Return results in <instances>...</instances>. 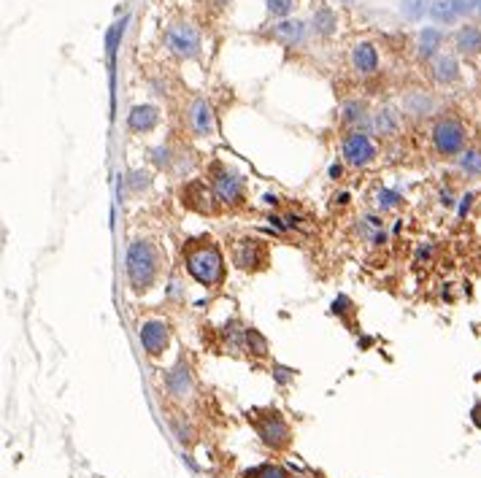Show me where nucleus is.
I'll use <instances>...</instances> for the list:
<instances>
[{"label": "nucleus", "mask_w": 481, "mask_h": 478, "mask_svg": "<svg viewBox=\"0 0 481 478\" xmlns=\"http://www.w3.org/2000/svg\"><path fill=\"white\" fill-rule=\"evenodd\" d=\"M181 259L187 273L193 276L200 287L206 289H219L227 279L225 268V255L219 249V243L211 235H200L193 238L181 246Z\"/></svg>", "instance_id": "obj_1"}, {"label": "nucleus", "mask_w": 481, "mask_h": 478, "mask_svg": "<svg viewBox=\"0 0 481 478\" xmlns=\"http://www.w3.org/2000/svg\"><path fill=\"white\" fill-rule=\"evenodd\" d=\"M125 273L132 292H149L162 273V255L149 238L130 241L125 255Z\"/></svg>", "instance_id": "obj_2"}, {"label": "nucleus", "mask_w": 481, "mask_h": 478, "mask_svg": "<svg viewBox=\"0 0 481 478\" xmlns=\"http://www.w3.org/2000/svg\"><path fill=\"white\" fill-rule=\"evenodd\" d=\"M208 179H211V190L217 195L219 206L225 208H238L246 203V184L244 176L233 168H227L222 162H211L208 168Z\"/></svg>", "instance_id": "obj_3"}, {"label": "nucleus", "mask_w": 481, "mask_h": 478, "mask_svg": "<svg viewBox=\"0 0 481 478\" xmlns=\"http://www.w3.org/2000/svg\"><path fill=\"white\" fill-rule=\"evenodd\" d=\"M230 259L235 268H241L246 273H259L271 265V252H268L265 241H259L255 235H241L230 243Z\"/></svg>", "instance_id": "obj_4"}, {"label": "nucleus", "mask_w": 481, "mask_h": 478, "mask_svg": "<svg viewBox=\"0 0 481 478\" xmlns=\"http://www.w3.org/2000/svg\"><path fill=\"white\" fill-rule=\"evenodd\" d=\"M430 138H433V149H435V155H441V157H460L462 152H465V138H468V132H465V125L460 122V119H454V117H441L433 130H430Z\"/></svg>", "instance_id": "obj_5"}, {"label": "nucleus", "mask_w": 481, "mask_h": 478, "mask_svg": "<svg viewBox=\"0 0 481 478\" xmlns=\"http://www.w3.org/2000/svg\"><path fill=\"white\" fill-rule=\"evenodd\" d=\"M255 430L257 435L262 438V444L271 448H287L292 441V430H289L287 419L279 414V411H259L255 416Z\"/></svg>", "instance_id": "obj_6"}, {"label": "nucleus", "mask_w": 481, "mask_h": 478, "mask_svg": "<svg viewBox=\"0 0 481 478\" xmlns=\"http://www.w3.org/2000/svg\"><path fill=\"white\" fill-rule=\"evenodd\" d=\"M165 46L179 60H193L200 52V32L190 22H173L165 30Z\"/></svg>", "instance_id": "obj_7"}, {"label": "nucleus", "mask_w": 481, "mask_h": 478, "mask_svg": "<svg viewBox=\"0 0 481 478\" xmlns=\"http://www.w3.org/2000/svg\"><path fill=\"white\" fill-rule=\"evenodd\" d=\"M179 200H181V206L184 208H190L195 214H217L219 211V200H217V195L211 187H206V181H200V179H193V181H187V184H181V190H179Z\"/></svg>", "instance_id": "obj_8"}, {"label": "nucleus", "mask_w": 481, "mask_h": 478, "mask_svg": "<svg viewBox=\"0 0 481 478\" xmlns=\"http://www.w3.org/2000/svg\"><path fill=\"white\" fill-rule=\"evenodd\" d=\"M376 143L365 135V132H360V130H352V132H346L344 135V141H341V157L346 165H352V168H368L373 159H376Z\"/></svg>", "instance_id": "obj_9"}, {"label": "nucleus", "mask_w": 481, "mask_h": 478, "mask_svg": "<svg viewBox=\"0 0 481 478\" xmlns=\"http://www.w3.org/2000/svg\"><path fill=\"white\" fill-rule=\"evenodd\" d=\"M138 338L149 357H162L165 349L170 346V327L162 319H146L138 330Z\"/></svg>", "instance_id": "obj_10"}, {"label": "nucleus", "mask_w": 481, "mask_h": 478, "mask_svg": "<svg viewBox=\"0 0 481 478\" xmlns=\"http://www.w3.org/2000/svg\"><path fill=\"white\" fill-rule=\"evenodd\" d=\"M165 386L176 400H187L193 395V373H190V365L184 359L173 370L165 373Z\"/></svg>", "instance_id": "obj_11"}, {"label": "nucleus", "mask_w": 481, "mask_h": 478, "mask_svg": "<svg viewBox=\"0 0 481 478\" xmlns=\"http://www.w3.org/2000/svg\"><path fill=\"white\" fill-rule=\"evenodd\" d=\"M441 46H444V32L438 28H422L417 38V57L422 63H433L441 54Z\"/></svg>", "instance_id": "obj_12"}, {"label": "nucleus", "mask_w": 481, "mask_h": 478, "mask_svg": "<svg viewBox=\"0 0 481 478\" xmlns=\"http://www.w3.org/2000/svg\"><path fill=\"white\" fill-rule=\"evenodd\" d=\"M352 68L360 73V76H371L379 70V52L373 43L362 41L352 49Z\"/></svg>", "instance_id": "obj_13"}, {"label": "nucleus", "mask_w": 481, "mask_h": 478, "mask_svg": "<svg viewBox=\"0 0 481 478\" xmlns=\"http://www.w3.org/2000/svg\"><path fill=\"white\" fill-rule=\"evenodd\" d=\"M430 76H433V81L441 84V87L454 84V81L460 79V63H457V57H451V54H438V57L430 63Z\"/></svg>", "instance_id": "obj_14"}, {"label": "nucleus", "mask_w": 481, "mask_h": 478, "mask_svg": "<svg viewBox=\"0 0 481 478\" xmlns=\"http://www.w3.org/2000/svg\"><path fill=\"white\" fill-rule=\"evenodd\" d=\"M190 130L195 135H211L214 132V114H211V106L206 100H193L190 106Z\"/></svg>", "instance_id": "obj_15"}, {"label": "nucleus", "mask_w": 481, "mask_h": 478, "mask_svg": "<svg viewBox=\"0 0 481 478\" xmlns=\"http://www.w3.org/2000/svg\"><path fill=\"white\" fill-rule=\"evenodd\" d=\"M160 125V111L155 108V106H135L132 111H130L128 117V128L132 132H152V130Z\"/></svg>", "instance_id": "obj_16"}, {"label": "nucleus", "mask_w": 481, "mask_h": 478, "mask_svg": "<svg viewBox=\"0 0 481 478\" xmlns=\"http://www.w3.org/2000/svg\"><path fill=\"white\" fill-rule=\"evenodd\" d=\"M271 35H273L279 43H284V46H300V43L306 41V25L297 22V19H284V22H279V25H273Z\"/></svg>", "instance_id": "obj_17"}, {"label": "nucleus", "mask_w": 481, "mask_h": 478, "mask_svg": "<svg viewBox=\"0 0 481 478\" xmlns=\"http://www.w3.org/2000/svg\"><path fill=\"white\" fill-rule=\"evenodd\" d=\"M454 46H457V52L465 54V57L479 54L481 52V28H476V25H465V28H460L457 35H454Z\"/></svg>", "instance_id": "obj_18"}, {"label": "nucleus", "mask_w": 481, "mask_h": 478, "mask_svg": "<svg viewBox=\"0 0 481 478\" xmlns=\"http://www.w3.org/2000/svg\"><path fill=\"white\" fill-rule=\"evenodd\" d=\"M125 28H128V14L111 25L108 32H106V54H108V70H111V81H114V65H117V49H119V41L125 35Z\"/></svg>", "instance_id": "obj_19"}, {"label": "nucleus", "mask_w": 481, "mask_h": 478, "mask_svg": "<svg viewBox=\"0 0 481 478\" xmlns=\"http://www.w3.org/2000/svg\"><path fill=\"white\" fill-rule=\"evenodd\" d=\"M403 108L411 114V117H427V114H433V108H435V100L427 95V92H422V90H414V92H409L406 100H403Z\"/></svg>", "instance_id": "obj_20"}, {"label": "nucleus", "mask_w": 481, "mask_h": 478, "mask_svg": "<svg viewBox=\"0 0 481 478\" xmlns=\"http://www.w3.org/2000/svg\"><path fill=\"white\" fill-rule=\"evenodd\" d=\"M373 130H376V135H382V138H395V135L400 132V119H397V114H395L392 108L376 111V117H373Z\"/></svg>", "instance_id": "obj_21"}, {"label": "nucleus", "mask_w": 481, "mask_h": 478, "mask_svg": "<svg viewBox=\"0 0 481 478\" xmlns=\"http://www.w3.org/2000/svg\"><path fill=\"white\" fill-rule=\"evenodd\" d=\"M338 28V17H335V11L330 8V6H320L317 11H314V32L322 35V38H330L333 32Z\"/></svg>", "instance_id": "obj_22"}, {"label": "nucleus", "mask_w": 481, "mask_h": 478, "mask_svg": "<svg viewBox=\"0 0 481 478\" xmlns=\"http://www.w3.org/2000/svg\"><path fill=\"white\" fill-rule=\"evenodd\" d=\"M244 349L249 351L252 357H257V359H262V357H268L271 343H268V338H265L259 330L246 327V330H244Z\"/></svg>", "instance_id": "obj_23"}, {"label": "nucleus", "mask_w": 481, "mask_h": 478, "mask_svg": "<svg viewBox=\"0 0 481 478\" xmlns=\"http://www.w3.org/2000/svg\"><path fill=\"white\" fill-rule=\"evenodd\" d=\"M460 170L468 179H481V149H465L460 155Z\"/></svg>", "instance_id": "obj_24"}, {"label": "nucleus", "mask_w": 481, "mask_h": 478, "mask_svg": "<svg viewBox=\"0 0 481 478\" xmlns=\"http://www.w3.org/2000/svg\"><path fill=\"white\" fill-rule=\"evenodd\" d=\"M427 17H430L433 22H444V25H449L451 19L457 17V14H454V3H451V0H433Z\"/></svg>", "instance_id": "obj_25"}, {"label": "nucleus", "mask_w": 481, "mask_h": 478, "mask_svg": "<svg viewBox=\"0 0 481 478\" xmlns=\"http://www.w3.org/2000/svg\"><path fill=\"white\" fill-rule=\"evenodd\" d=\"M430 3L433 0H400V11H403V17L417 22L424 14H430Z\"/></svg>", "instance_id": "obj_26"}, {"label": "nucleus", "mask_w": 481, "mask_h": 478, "mask_svg": "<svg viewBox=\"0 0 481 478\" xmlns=\"http://www.w3.org/2000/svg\"><path fill=\"white\" fill-rule=\"evenodd\" d=\"M244 478H289V473L282 468V465H257L252 470H246Z\"/></svg>", "instance_id": "obj_27"}, {"label": "nucleus", "mask_w": 481, "mask_h": 478, "mask_svg": "<svg viewBox=\"0 0 481 478\" xmlns=\"http://www.w3.org/2000/svg\"><path fill=\"white\" fill-rule=\"evenodd\" d=\"M400 195L395 190H379V195H376V203H379V208H384V211H389V208H397L400 206Z\"/></svg>", "instance_id": "obj_28"}, {"label": "nucleus", "mask_w": 481, "mask_h": 478, "mask_svg": "<svg viewBox=\"0 0 481 478\" xmlns=\"http://www.w3.org/2000/svg\"><path fill=\"white\" fill-rule=\"evenodd\" d=\"M362 111H365V106H362V103H357V100L346 103V106H344V122H346V125L360 122V119H362Z\"/></svg>", "instance_id": "obj_29"}, {"label": "nucleus", "mask_w": 481, "mask_h": 478, "mask_svg": "<svg viewBox=\"0 0 481 478\" xmlns=\"http://www.w3.org/2000/svg\"><path fill=\"white\" fill-rule=\"evenodd\" d=\"M265 6H268V11L273 17H287L289 11H292V6H295V0H268Z\"/></svg>", "instance_id": "obj_30"}, {"label": "nucleus", "mask_w": 481, "mask_h": 478, "mask_svg": "<svg viewBox=\"0 0 481 478\" xmlns=\"http://www.w3.org/2000/svg\"><path fill=\"white\" fill-rule=\"evenodd\" d=\"M149 184H152V176H149L146 170H135V173L130 176V190H132V192L146 190Z\"/></svg>", "instance_id": "obj_31"}, {"label": "nucleus", "mask_w": 481, "mask_h": 478, "mask_svg": "<svg viewBox=\"0 0 481 478\" xmlns=\"http://www.w3.org/2000/svg\"><path fill=\"white\" fill-rule=\"evenodd\" d=\"M451 3H454V14H457V17H465V14L479 11L481 0H451Z\"/></svg>", "instance_id": "obj_32"}, {"label": "nucleus", "mask_w": 481, "mask_h": 478, "mask_svg": "<svg viewBox=\"0 0 481 478\" xmlns=\"http://www.w3.org/2000/svg\"><path fill=\"white\" fill-rule=\"evenodd\" d=\"M152 159H155L160 168H168V165L173 162V155H170V149H168V146H157V149L152 152Z\"/></svg>", "instance_id": "obj_33"}, {"label": "nucleus", "mask_w": 481, "mask_h": 478, "mask_svg": "<svg viewBox=\"0 0 481 478\" xmlns=\"http://www.w3.org/2000/svg\"><path fill=\"white\" fill-rule=\"evenodd\" d=\"M473 197H476L473 192H468V195L462 197V203H460V217H465V214L471 211V206H473Z\"/></svg>", "instance_id": "obj_34"}, {"label": "nucleus", "mask_w": 481, "mask_h": 478, "mask_svg": "<svg viewBox=\"0 0 481 478\" xmlns=\"http://www.w3.org/2000/svg\"><path fill=\"white\" fill-rule=\"evenodd\" d=\"M471 419H473V424H476V427L481 430V403H476V406H473V411H471Z\"/></svg>", "instance_id": "obj_35"}, {"label": "nucleus", "mask_w": 481, "mask_h": 478, "mask_svg": "<svg viewBox=\"0 0 481 478\" xmlns=\"http://www.w3.org/2000/svg\"><path fill=\"white\" fill-rule=\"evenodd\" d=\"M289 376H292V373H287V368H282V365L276 368V381H279V384H284Z\"/></svg>", "instance_id": "obj_36"}, {"label": "nucleus", "mask_w": 481, "mask_h": 478, "mask_svg": "<svg viewBox=\"0 0 481 478\" xmlns=\"http://www.w3.org/2000/svg\"><path fill=\"white\" fill-rule=\"evenodd\" d=\"M330 179H341V165H330Z\"/></svg>", "instance_id": "obj_37"}, {"label": "nucleus", "mask_w": 481, "mask_h": 478, "mask_svg": "<svg viewBox=\"0 0 481 478\" xmlns=\"http://www.w3.org/2000/svg\"><path fill=\"white\" fill-rule=\"evenodd\" d=\"M344 3H354V0H344Z\"/></svg>", "instance_id": "obj_38"}, {"label": "nucleus", "mask_w": 481, "mask_h": 478, "mask_svg": "<svg viewBox=\"0 0 481 478\" xmlns=\"http://www.w3.org/2000/svg\"><path fill=\"white\" fill-rule=\"evenodd\" d=\"M479 11H481V3H479Z\"/></svg>", "instance_id": "obj_39"}]
</instances>
